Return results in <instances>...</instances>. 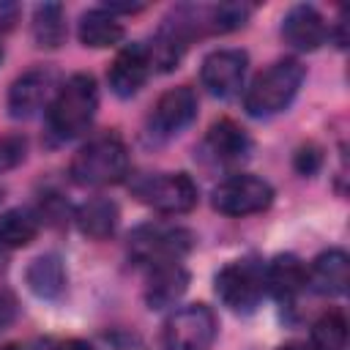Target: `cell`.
<instances>
[{"mask_svg": "<svg viewBox=\"0 0 350 350\" xmlns=\"http://www.w3.org/2000/svg\"><path fill=\"white\" fill-rule=\"evenodd\" d=\"M194 118H197V93L189 85L170 88L153 104V112L148 118V131L156 139H170L178 137Z\"/></svg>", "mask_w": 350, "mask_h": 350, "instance_id": "cell-9", "label": "cell"}, {"mask_svg": "<svg viewBox=\"0 0 350 350\" xmlns=\"http://www.w3.org/2000/svg\"><path fill=\"white\" fill-rule=\"evenodd\" d=\"M293 164H295V170H298L301 175H314V172L320 170V164H323V150H320L317 145L309 142V145L298 148Z\"/></svg>", "mask_w": 350, "mask_h": 350, "instance_id": "cell-27", "label": "cell"}, {"mask_svg": "<svg viewBox=\"0 0 350 350\" xmlns=\"http://www.w3.org/2000/svg\"><path fill=\"white\" fill-rule=\"evenodd\" d=\"M38 227H41L38 213H33L27 208H11V211L0 213V246L22 249L36 241Z\"/></svg>", "mask_w": 350, "mask_h": 350, "instance_id": "cell-23", "label": "cell"}, {"mask_svg": "<svg viewBox=\"0 0 350 350\" xmlns=\"http://www.w3.org/2000/svg\"><path fill=\"white\" fill-rule=\"evenodd\" d=\"M33 41L41 49H57L66 41V11L60 3H41L33 11Z\"/></svg>", "mask_w": 350, "mask_h": 350, "instance_id": "cell-22", "label": "cell"}, {"mask_svg": "<svg viewBox=\"0 0 350 350\" xmlns=\"http://www.w3.org/2000/svg\"><path fill=\"white\" fill-rule=\"evenodd\" d=\"M98 109V85L90 74H71L57 85L49 104V129L60 139L79 137L90 129Z\"/></svg>", "mask_w": 350, "mask_h": 350, "instance_id": "cell-2", "label": "cell"}, {"mask_svg": "<svg viewBox=\"0 0 350 350\" xmlns=\"http://www.w3.org/2000/svg\"><path fill=\"white\" fill-rule=\"evenodd\" d=\"M246 66H249V55L243 49H216L202 60L200 79L211 96L230 98L241 90Z\"/></svg>", "mask_w": 350, "mask_h": 350, "instance_id": "cell-11", "label": "cell"}, {"mask_svg": "<svg viewBox=\"0 0 350 350\" xmlns=\"http://www.w3.org/2000/svg\"><path fill=\"white\" fill-rule=\"evenodd\" d=\"M249 14H252V5L246 3H219L205 11L202 27H208L211 33H232L246 25Z\"/></svg>", "mask_w": 350, "mask_h": 350, "instance_id": "cell-25", "label": "cell"}, {"mask_svg": "<svg viewBox=\"0 0 350 350\" xmlns=\"http://www.w3.org/2000/svg\"><path fill=\"white\" fill-rule=\"evenodd\" d=\"M194 33H200V25L194 16H186V11H178L175 16L164 19L156 36L150 38V46L145 44L150 55V66L159 71H172L183 60Z\"/></svg>", "mask_w": 350, "mask_h": 350, "instance_id": "cell-10", "label": "cell"}, {"mask_svg": "<svg viewBox=\"0 0 350 350\" xmlns=\"http://www.w3.org/2000/svg\"><path fill=\"white\" fill-rule=\"evenodd\" d=\"M186 287H189V271L180 262L153 265L148 287H145V301L150 309H167L180 301Z\"/></svg>", "mask_w": 350, "mask_h": 350, "instance_id": "cell-18", "label": "cell"}, {"mask_svg": "<svg viewBox=\"0 0 350 350\" xmlns=\"http://www.w3.org/2000/svg\"><path fill=\"white\" fill-rule=\"evenodd\" d=\"M306 68L295 57H282L260 71L243 96V109L252 118H271L284 112L304 85Z\"/></svg>", "mask_w": 350, "mask_h": 350, "instance_id": "cell-1", "label": "cell"}, {"mask_svg": "<svg viewBox=\"0 0 350 350\" xmlns=\"http://www.w3.org/2000/svg\"><path fill=\"white\" fill-rule=\"evenodd\" d=\"M336 44L347 46V14L345 11L339 14V22H336Z\"/></svg>", "mask_w": 350, "mask_h": 350, "instance_id": "cell-31", "label": "cell"}, {"mask_svg": "<svg viewBox=\"0 0 350 350\" xmlns=\"http://www.w3.org/2000/svg\"><path fill=\"white\" fill-rule=\"evenodd\" d=\"M0 350H19L16 345H8V347H0Z\"/></svg>", "mask_w": 350, "mask_h": 350, "instance_id": "cell-34", "label": "cell"}, {"mask_svg": "<svg viewBox=\"0 0 350 350\" xmlns=\"http://www.w3.org/2000/svg\"><path fill=\"white\" fill-rule=\"evenodd\" d=\"M211 202L224 216H252L273 202V186L249 172L230 175L213 189Z\"/></svg>", "mask_w": 350, "mask_h": 350, "instance_id": "cell-7", "label": "cell"}, {"mask_svg": "<svg viewBox=\"0 0 350 350\" xmlns=\"http://www.w3.org/2000/svg\"><path fill=\"white\" fill-rule=\"evenodd\" d=\"M205 150L213 156V161L219 164H238L249 156L252 150V139L249 134L230 118L224 120H216L211 129H208V137H205Z\"/></svg>", "mask_w": 350, "mask_h": 350, "instance_id": "cell-16", "label": "cell"}, {"mask_svg": "<svg viewBox=\"0 0 350 350\" xmlns=\"http://www.w3.org/2000/svg\"><path fill=\"white\" fill-rule=\"evenodd\" d=\"M129 172V150L118 134L88 139L71 159L68 175L77 186H112Z\"/></svg>", "mask_w": 350, "mask_h": 350, "instance_id": "cell-3", "label": "cell"}, {"mask_svg": "<svg viewBox=\"0 0 350 350\" xmlns=\"http://www.w3.org/2000/svg\"><path fill=\"white\" fill-rule=\"evenodd\" d=\"M194 246V235L186 227L172 224H142L129 238V254L139 265H164V262H180Z\"/></svg>", "mask_w": 350, "mask_h": 350, "instance_id": "cell-4", "label": "cell"}, {"mask_svg": "<svg viewBox=\"0 0 350 350\" xmlns=\"http://www.w3.org/2000/svg\"><path fill=\"white\" fill-rule=\"evenodd\" d=\"M19 19V5L16 3H0V30H11Z\"/></svg>", "mask_w": 350, "mask_h": 350, "instance_id": "cell-29", "label": "cell"}, {"mask_svg": "<svg viewBox=\"0 0 350 350\" xmlns=\"http://www.w3.org/2000/svg\"><path fill=\"white\" fill-rule=\"evenodd\" d=\"M14 314H16V304H14V298H11L8 293H0V331H3L5 325H11Z\"/></svg>", "mask_w": 350, "mask_h": 350, "instance_id": "cell-30", "label": "cell"}, {"mask_svg": "<svg viewBox=\"0 0 350 350\" xmlns=\"http://www.w3.org/2000/svg\"><path fill=\"white\" fill-rule=\"evenodd\" d=\"M213 284H216L219 301L227 309L249 314L257 309V304L265 293L262 265H257L254 260H232L216 273Z\"/></svg>", "mask_w": 350, "mask_h": 350, "instance_id": "cell-5", "label": "cell"}, {"mask_svg": "<svg viewBox=\"0 0 350 350\" xmlns=\"http://www.w3.org/2000/svg\"><path fill=\"white\" fill-rule=\"evenodd\" d=\"M279 350H312V347H306V345H298V342H293V345H284V347H279Z\"/></svg>", "mask_w": 350, "mask_h": 350, "instance_id": "cell-33", "label": "cell"}, {"mask_svg": "<svg viewBox=\"0 0 350 350\" xmlns=\"http://www.w3.org/2000/svg\"><path fill=\"white\" fill-rule=\"evenodd\" d=\"M55 350H93L88 342H79V339H68V342H60Z\"/></svg>", "mask_w": 350, "mask_h": 350, "instance_id": "cell-32", "label": "cell"}, {"mask_svg": "<svg viewBox=\"0 0 350 350\" xmlns=\"http://www.w3.org/2000/svg\"><path fill=\"white\" fill-rule=\"evenodd\" d=\"M77 36L85 46H93V49H107V46H115L123 41L126 30L120 25V19L115 14H109L107 8H90L79 16V25H77Z\"/></svg>", "mask_w": 350, "mask_h": 350, "instance_id": "cell-19", "label": "cell"}, {"mask_svg": "<svg viewBox=\"0 0 350 350\" xmlns=\"http://www.w3.org/2000/svg\"><path fill=\"white\" fill-rule=\"evenodd\" d=\"M104 342L109 350H148L134 331H112L109 336H104Z\"/></svg>", "mask_w": 350, "mask_h": 350, "instance_id": "cell-28", "label": "cell"}, {"mask_svg": "<svg viewBox=\"0 0 350 350\" xmlns=\"http://www.w3.org/2000/svg\"><path fill=\"white\" fill-rule=\"evenodd\" d=\"M262 282L276 301H293L306 287V268L295 254H276L262 268Z\"/></svg>", "mask_w": 350, "mask_h": 350, "instance_id": "cell-17", "label": "cell"}, {"mask_svg": "<svg viewBox=\"0 0 350 350\" xmlns=\"http://www.w3.org/2000/svg\"><path fill=\"white\" fill-rule=\"evenodd\" d=\"M137 197L159 213H189L197 205V186L186 172H161L142 178L134 186Z\"/></svg>", "mask_w": 350, "mask_h": 350, "instance_id": "cell-8", "label": "cell"}, {"mask_svg": "<svg viewBox=\"0 0 350 350\" xmlns=\"http://www.w3.org/2000/svg\"><path fill=\"white\" fill-rule=\"evenodd\" d=\"M74 219H77V227L82 235H88L93 241H104L115 232L120 211L109 197H93L77 208Z\"/></svg>", "mask_w": 350, "mask_h": 350, "instance_id": "cell-21", "label": "cell"}, {"mask_svg": "<svg viewBox=\"0 0 350 350\" xmlns=\"http://www.w3.org/2000/svg\"><path fill=\"white\" fill-rule=\"evenodd\" d=\"M27 290L44 301H55L66 290V268L57 254H38L25 271Z\"/></svg>", "mask_w": 350, "mask_h": 350, "instance_id": "cell-20", "label": "cell"}, {"mask_svg": "<svg viewBox=\"0 0 350 350\" xmlns=\"http://www.w3.org/2000/svg\"><path fill=\"white\" fill-rule=\"evenodd\" d=\"M150 68L153 66H150L148 46L145 44H126L115 55V60H112V66L107 71V79H109L112 93L120 96V98H131L148 82Z\"/></svg>", "mask_w": 350, "mask_h": 350, "instance_id": "cell-13", "label": "cell"}, {"mask_svg": "<svg viewBox=\"0 0 350 350\" xmlns=\"http://www.w3.org/2000/svg\"><path fill=\"white\" fill-rule=\"evenodd\" d=\"M57 88V74L46 66H36L19 74L8 88V112L14 118L36 115Z\"/></svg>", "mask_w": 350, "mask_h": 350, "instance_id": "cell-12", "label": "cell"}, {"mask_svg": "<svg viewBox=\"0 0 350 350\" xmlns=\"http://www.w3.org/2000/svg\"><path fill=\"white\" fill-rule=\"evenodd\" d=\"M312 347L314 350H345L347 347V320L342 312H325L312 325Z\"/></svg>", "mask_w": 350, "mask_h": 350, "instance_id": "cell-24", "label": "cell"}, {"mask_svg": "<svg viewBox=\"0 0 350 350\" xmlns=\"http://www.w3.org/2000/svg\"><path fill=\"white\" fill-rule=\"evenodd\" d=\"M0 60H3V44H0Z\"/></svg>", "mask_w": 350, "mask_h": 350, "instance_id": "cell-35", "label": "cell"}, {"mask_svg": "<svg viewBox=\"0 0 350 350\" xmlns=\"http://www.w3.org/2000/svg\"><path fill=\"white\" fill-rule=\"evenodd\" d=\"M216 339V314L205 304H191L170 314L161 328L164 350H211Z\"/></svg>", "mask_w": 350, "mask_h": 350, "instance_id": "cell-6", "label": "cell"}, {"mask_svg": "<svg viewBox=\"0 0 350 350\" xmlns=\"http://www.w3.org/2000/svg\"><path fill=\"white\" fill-rule=\"evenodd\" d=\"M350 282V260L342 249H328L312 260L306 271V284L320 295H342Z\"/></svg>", "mask_w": 350, "mask_h": 350, "instance_id": "cell-15", "label": "cell"}, {"mask_svg": "<svg viewBox=\"0 0 350 350\" xmlns=\"http://www.w3.org/2000/svg\"><path fill=\"white\" fill-rule=\"evenodd\" d=\"M27 153V139L22 134H8L0 137V172H8L25 161Z\"/></svg>", "mask_w": 350, "mask_h": 350, "instance_id": "cell-26", "label": "cell"}, {"mask_svg": "<svg viewBox=\"0 0 350 350\" xmlns=\"http://www.w3.org/2000/svg\"><path fill=\"white\" fill-rule=\"evenodd\" d=\"M282 36L293 49L314 52L320 44H325V19L314 5H293L282 19Z\"/></svg>", "mask_w": 350, "mask_h": 350, "instance_id": "cell-14", "label": "cell"}]
</instances>
